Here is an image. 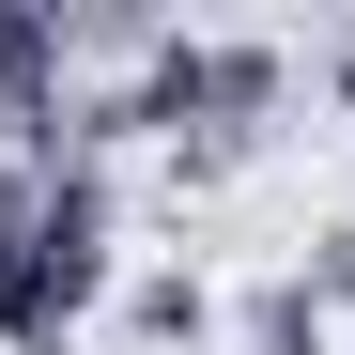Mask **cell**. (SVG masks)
Instances as JSON below:
<instances>
[{
  "mask_svg": "<svg viewBox=\"0 0 355 355\" xmlns=\"http://www.w3.org/2000/svg\"><path fill=\"white\" fill-rule=\"evenodd\" d=\"M201 324H216V293H201L186 263H139V278H124V340H139V355H170V340H201Z\"/></svg>",
  "mask_w": 355,
  "mask_h": 355,
  "instance_id": "obj_1",
  "label": "cell"
}]
</instances>
